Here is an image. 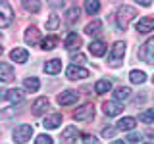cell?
Masks as SVG:
<instances>
[{
  "label": "cell",
  "mask_w": 154,
  "mask_h": 144,
  "mask_svg": "<svg viewBox=\"0 0 154 144\" xmlns=\"http://www.w3.org/2000/svg\"><path fill=\"white\" fill-rule=\"evenodd\" d=\"M100 27H102V23L98 21V19H93L91 23H87V27H85V35H98L100 33Z\"/></svg>",
  "instance_id": "cell-28"
},
{
  "label": "cell",
  "mask_w": 154,
  "mask_h": 144,
  "mask_svg": "<svg viewBox=\"0 0 154 144\" xmlns=\"http://www.w3.org/2000/svg\"><path fill=\"white\" fill-rule=\"evenodd\" d=\"M58 104L60 106H71V104H77V100H79V94H77V90H71V88H66L62 90L60 94H58Z\"/></svg>",
  "instance_id": "cell-8"
},
{
  "label": "cell",
  "mask_w": 154,
  "mask_h": 144,
  "mask_svg": "<svg viewBox=\"0 0 154 144\" xmlns=\"http://www.w3.org/2000/svg\"><path fill=\"white\" fill-rule=\"evenodd\" d=\"M87 62V58L83 56V54H79V52H77V54H73V64L75 65H81V64H85Z\"/></svg>",
  "instance_id": "cell-36"
},
{
  "label": "cell",
  "mask_w": 154,
  "mask_h": 144,
  "mask_svg": "<svg viewBox=\"0 0 154 144\" xmlns=\"http://www.w3.org/2000/svg\"><path fill=\"white\" fill-rule=\"evenodd\" d=\"M58 46V37H46V38H42V42H41V48L45 52H48V50H54V48Z\"/></svg>",
  "instance_id": "cell-29"
},
{
  "label": "cell",
  "mask_w": 154,
  "mask_h": 144,
  "mask_svg": "<svg viewBox=\"0 0 154 144\" xmlns=\"http://www.w3.org/2000/svg\"><path fill=\"white\" fill-rule=\"evenodd\" d=\"M112 144H125V142H123V140H114Z\"/></svg>",
  "instance_id": "cell-40"
},
{
  "label": "cell",
  "mask_w": 154,
  "mask_h": 144,
  "mask_svg": "<svg viewBox=\"0 0 154 144\" xmlns=\"http://www.w3.org/2000/svg\"><path fill=\"white\" fill-rule=\"evenodd\" d=\"M66 77L69 81H83L89 77V69H85L83 65H75V64H71L69 67L66 69Z\"/></svg>",
  "instance_id": "cell-6"
},
{
  "label": "cell",
  "mask_w": 154,
  "mask_h": 144,
  "mask_svg": "<svg viewBox=\"0 0 154 144\" xmlns=\"http://www.w3.org/2000/svg\"><path fill=\"white\" fill-rule=\"evenodd\" d=\"M94 117V106L93 104H83L73 112V119L77 121H91Z\"/></svg>",
  "instance_id": "cell-7"
},
{
  "label": "cell",
  "mask_w": 154,
  "mask_h": 144,
  "mask_svg": "<svg viewBox=\"0 0 154 144\" xmlns=\"http://www.w3.org/2000/svg\"><path fill=\"white\" fill-rule=\"evenodd\" d=\"M62 115L60 113H52V115H48V117L42 121V125H45V129L46 131H50V129H56V127H60L62 125Z\"/></svg>",
  "instance_id": "cell-20"
},
{
  "label": "cell",
  "mask_w": 154,
  "mask_h": 144,
  "mask_svg": "<svg viewBox=\"0 0 154 144\" xmlns=\"http://www.w3.org/2000/svg\"><path fill=\"white\" fill-rule=\"evenodd\" d=\"M79 12H81V10L77 8V6L69 8V10H67V12H66V21L69 23V25H75V23L79 21Z\"/></svg>",
  "instance_id": "cell-26"
},
{
  "label": "cell",
  "mask_w": 154,
  "mask_h": 144,
  "mask_svg": "<svg viewBox=\"0 0 154 144\" xmlns=\"http://www.w3.org/2000/svg\"><path fill=\"white\" fill-rule=\"evenodd\" d=\"M152 2H146V0H143V2H139V6H150Z\"/></svg>",
  "instance_id": "cell-39"
},
{
  "label": "cell",
  "mask_w": 154,
  "mask_h": 144,
  "mask_svg": "<svg viewBox=\"0 0 154 144\" xmlns=\"http://www.w3.org/2000/svg\"><path fill=\"white\" fill-rule=\"evenodd\" d=\"M141 138H143V134H141V133H131V134H127V142H129V144L139 142Z\"/></svg>",
  "instance_id": "cell-34"
},
{
  "label": "cell",
  "mask_w": 154,
  "mask_h": 144,
  "mask_svg": "<svg viewBox=\"0 0 154 144\" xmlns=\"http://www.w3.org/2000/svg\"><path fill=\"white\" fill-rule=\"evenodd\" d=\"M0 98H2V102L19 104V102L25 100V90H21V88H8V90H4V92H2Z\"/></svg>",
  "instance_id": "cell-5"
},
{
  "label": "cell",
  "mask_w": 154,
  "mask_h": 144,
  "mask_svg": "<svg viewBox=\"0 0 154 144\" xmlns=\"http://www.w3.org/2000/svg\"><path fill=\"white\" fill-rule=\"evenodd\" d=\"M14 21V12L8 2H0V27H8Z\"/></svg>",
  "instance_id": "cell-10"
},
{
  "label": "cell",
  "mask_w": 154,
  "mask_h": 144,
  "mask_svg": "<svg viewBox=\"0 0 154 144\" xmlns=\"http://www.w3.org/2000/svg\"><path fill=\"white\" fill-rule=\"evenodd\" d=\"M102 112L108 115V117H116L123 112V104H119L118 100H110V102H104L102 104Z\"/></svg>",
  "instance_id": "cell-11"
},
{
  "label": "cell",
  "mask_w": 154,
  "mask_h": 144,
  "mask_svg": "<svg viewBox=\"0 0 154 144\" xmlns=\"http://www.w3.org/2000/svg\"><path fill=\"white\" fill-rule=\"evenodd\" d=\"M131 96V88L129 86H118V88H114V100H125Z\"/></svg>",
  "instance_id": "cell-27"
},
{
  "label": "cell",
  "mask_w": 154,
  "mask_h": 144,
  "mask_svg": "<svg viewBox=\"0 0 154 144\" xmlns=\"http://www.w3.org/2000/svg\"><path fill=\"white\" fill-rule=\"evenodd\" d=\"M35 144H52V138L48 136V134H38Z\"/></svg>",
  "instance_id": "cell-33"
},
{
  "label": "cell",
  "mask_w": 154,
  "mask_h": 144,
  "mask_svg": "<svg viewBox=\"0 0 154 144\" xmlns=\"http://www.w3.org/2000/svg\"><path fill=\"white\" fill-rule=\"evenodd\" d=\"M52 8H64V2H50Z\"/></svg>",
  "instance_id": "cell-38"
},
{
  "label": "cell",
  "mask_w": 154,
  "mask_h": 144,
  "mask_svg": "<svg viewBox=\"0 0 154 144\" xmlns=\"http://www.w3.org/2000/svg\"><path fill=\"white\" fill-rule=\"evenodd\" d=\"M10 58H12V62H16V64H25L29 60V52L25 48H14V50L10 52Z\"/></svg>",
  "instance_id": "cell-17"
},
{
  "label": "cell",
  "mask_w": 154,
  "mask_h": 144,
  "mask_svg": "<svg viewBox=\"0 0 154 144\" xmlns=\"http://www.w3.org/2000/svg\"><path fill=\"white\" fill-rule=\"evenodd\" d=\"M23 38H25V42L29 46H41L42 38H41V31H38V27H27L25 29V35H23Z\"/></svg>",
  "instance_id": "cell-9"
},
{
  "label": "cell",
  "mask_w": 154,
  "mask_h": 144,
  "mask_svg": "<svg viewBox=\"0 0 154 144\" xmlns=\"http://www.w3.org/2000/svg\"><path fill=\"white\" fill-rule=\"evenodd\" d=\"M146 144H154V142H146Z\"/></svg>",
  "instance_id": "cell-41"
},
{
  "label": "cell",
  "mask_w": 154,
  "mask_h": 144,
  "mask_svg": "<svg viewBox=\"0 0 154 144\" xmlns=\"http://www.w3.org/2000/svg\"><path fill=\"white\" fill-rule=\"evenodd\" d=\"M139 119L144 123V125H150V123H154V108H150V110H146V112H143L141 115H139Z\"/></svg>",
  "instance_id": "cell-30"
},
{
  "label": "cell",
  "mask_w": 154,
  "mask_h": 144,
  "mask_svg": "<svg viewBox=\"0 0 154 144\" xmlns=\"http://www.w3.org/2000/svg\"><path fill=\"white\" fill-rule=\"evenodd\" d=\"M64 46H66V50H69V52H71V50H79V48H81V37L77 35V33H71V35H67Z\"/></svg>",
  "instance_id": "cell-14"
},
{
  "label": "cell",
  "mask_w": 154,
  "mask_h": 144,
  "mask_svg": "<svg viewBox=\"0 0 154 144\" xmlns=\"http://www.w3.org/2000/svg\"><path fill=\"white\" fill-rule=\"evenodd\" d=\"M31 134H33V127H31V125H19V127L14 129L12 138H14L16 144H25L29 138H31Z\"/></svg>",
  "instance_id": "cell-3"
},
{
  "label": "cell",
  "mask_w": 154,
  "mask_h": 144,
  "mask_svg": "<svg viewBox=\"0 0 154 144\" xmlns=\"http://www.w3.org/2000/svg\"><path fill=\"white\" fill-rule=\"evenodd\" d=\"M139 58H141L143 62H146V64L154 65V37L148 38V40L139 48Z\"/></svg>",
  "instance_id": "cell-4"
},
{
  "label": "cell",
  "mask_w": 154,
  "mask_h": 144,
  "mask_svg": "<svg viewBox=\"0 0 154 144\" xmlns=\"http://www.w3.org/2000/svg\"><path fill=\"white\" fill-rule=\"evenodd\" d=\"M48 108H50V102H48V98H46V96H41V98H37L35 102H33L31 112H33V115H42Z\"/></svg>",
  "instance_id": "cell-12"
},
{
  "label": "cell",
  "mask_w": 154,
  "mask_h": 144,
  "mask_svg": "<svg viewBox=\"0 0 154 144\" xmlns=\"http://www.w3.org/2000/svg\"><path fill=\"white\" fill-rule=\"evenodd\" d=\"M58 27H60V17H58L56 14H52V16L48 17V21H46V29L48 31H56Z\"/></svg>",
  "instance_id": "cell-31"
},
{
  "label": "cell",
  "mask_w": 154,
  "mask_h": 144,
  "mask_svg": "<svg viewBox=\"0 0 154 144\" xmlns=\"http://www.w3.org/2000/svg\"><path fill=\"white\" fill-rule=\"evenodd\" d=\"M89 50H91V54H93V56L102 58L104 52H106V42L100 40V38H96V40H93V42L89 44Z\"/></svg>",
  "instance_id": "cell-16"
},
{
  "label": "cell",
  "mask_w": 154,
  "mask_h": 144,
  "mask_svg": "<svg viewBox=\"0 0 154 144\" xmlns=\"http://www.w3.org/2000/svg\"><path fill=\"white\" fill-rule=\"evenodd\" d=\"M14 79V69L8 64H0V81L2 83H10Z\"/></svg>",
  "instance_id": "cell-22"
},
{
  "label": "cell",
  "mask_w": 154,
  "mask_h": 144,
  "mask_svg": "<svg viewBox=\"0 0 154 144\" xmlns=\"http://www.w3.org/2000/svg\"><path fill=\"white\" fill-rule=\"evenodd\" d=\"M96 144H98V142H96Z\"/></svg>",
  "instance_id": "cell-43"
},
{
  "label": "cell",
  "mask_w": 154,
  "mask_h": 144,
  "mask_svg": "<svg viewBox=\"0 0 154 144\" xmlns=\"http://www.w3.org/2000/svg\"><path fill=\"white\" fill-rule=\"evenodd\" d=\"M137 127V119L131 117V115H125L118 121V129L119 131H133V129Z\"/></svg>",
  "instance_id": "cell-19"
},
{
  "label": "cell",
  "mask_w": 154,
  "mask_h": 144,
  "mask_svg": "<svg viewBox=\"0 0 154 144\" xmlns=\"http://www.w3.org/2000/svg\"><path fill=\"white\" fill-rule=\"evenodd\" d=\"M23 88H25L27 92H37V90L41 88V81H38L37 77H27V79L23 81Z\"/></svg>",
  "instance_id": "cell-21"
},
{
  "label": "cell",
  "mask_w": 154,
  "mask_h": 144,
  "mask_svg": "<svg viewBox=\"0 0 154 144\" xmlns=\"http://www.w3.org/2000/svg\"><path fill=\"white\" fill-rule=\"evenodd\" d=\"M79 131H77V127L75 125H69V127H66L64 129V133H62V138H64L66 142H77V138H79Z\"/></svg>",
  "instance_id": "cell-18"
},
{
  "label": "cell",
  "mask_w": 154,
  "mask_h": 144,
  "mask_svg": "<svg viewBox=\"0 0 154 144\" xmlns=\"http://www.w3.org/2000/svg\"><path fill=\"white\" fill-rule=\"evenodd\" d=\"M152 83H154V77H152Z\"/></svg>",
  "instance_id": "cell-42"
},
{
  "label": "cell",
  "mask_w": 154,
  "mask_h": 144,
  "mask_svg": "<svg viewBox=\"0 0 154 144\" xmlns=\"http://www.w3.org/2000/svg\"><path fill=\"white\" fill-rule=\"evenodd\" d=\"M21 6L27 10V12H33V14H37L38 10H41V2H29V0H23L21 2Z\"/></svg>",
  "instance_id": "cell-32"
},
{
  "label": "cell",
  "mask_w": 154,
  "mask_h": 144,
  "mask_svg": "<svg viewBox=\"0 0 154 144\" xmlns=\"http://www.w3.org/2000/svg\"><path fill=\"white\" fill-rule=\"evenodd\" d=\"M137 16V10L133 6H129V4H122V6L118 8V12H116V23H118V29H125L131 23V19H135Z\"/></svg>",
  "instance_id": "cell-1"
},
{
  "label": "cell",
  "mask_w": 154,
  "mask_h": 144,
  "mask_svg": "<svg viewBox=\"0 0 154 144\" xmlns=\"http://www.w3.org/2000/svg\"><path fill=\"white\" fill-rule=\"evenodd\" d=\"M108 90H112V83L108 79H100L94 83V92L96 94H106Z\"/></svg>",
  "instance_id": "cell-23"
},
{
  "label": "cell",
  "mask_w": 154,
  "mask_h": 144,
  "mask_svg": "<svg viewBox=\"0 0 154 144\" xmlns=\"http://www.w3.org/2000/svg\"><path fill=\"white\" fill-rule=\"evenodd\" d=\"M83 6H85V12L89 14V16H96V14L100 12V2L98 0H87Z\"/></svg>",
  "instance_id": "cell-25"
},
{
  "label": "cell",
  "mask_w": 154,
  "mask_h": 144,
  "mask_svg": "<svg viewBox=\"0 0 154 144\" xmlns=\"http://www.w3.org/2000/svg\"><path fill=\"white\" fill-rule=\"evenodd\" d=\"M60 71H62V60H58V58H52L45 64V73L48 75H58Z\"/></svg>",
  "instance_id": "cell-15"
},
{
  "label": "cell",
  "mask_w": 154,
  "mask_h": 144,
  "mask_svg": "<svg viewBox=\"0 0 154 144\" xmlns=\"http://www.w3.org/2000/svg\"><path fill=\"white\" fill-rule=\"evenodd\" d=\"M83 140H85V144H96V138H94V136H91V134H85Z\"/></svg>",
  "instance_id": "cell-37"
},
{
  "label": "cell",
  "mask_w": 154,
  "mask_h": 144,
  "mask_svg": "<svg viewBox=\"0 0 154 144\" xmlns=\"http://www.w3.org/2000/svg\"><path fill=\"white\" fill-rule=\"evenodd\" d=\"M114 134H116V129H114V127H104V129H102V136H104V138H112Z\"/></svg>",
  "instance_id": "cell-35"
},
{
  "label": "cell",
  "mask_w": 154,
  "mask_h": 144,
  "mask_svg": "<svg viewBox=\"0 0 154 144\" xmlns=\"http://www.w3.org/2000/svg\"><path fill=\"white\" fill-rule=\"evenodd\" d=\"M129 79H131L133 85H143L144 81H146V73L141 69H133L131 73H129Z\"/></svg>",
  "instance_id": "cell-24"
},
{
  "label": "cell",
  "mask_w": 154,
  "mask_h": 144,
  "mask_svg": "<svg viewBox=\"0 0 154 144\" xmlns=\"http://www.w3.org/2000/svg\"><path fill=\"white\" fill-rule=\"evenodd\" d=\"M125 42L123 40H116L114 42V46H112V50H110V54H108V65L110 67H119L123 64V56H125Z\"/></svg>",
  "instance_id": "cell-2"
},
{
  "label": "cell",
  "mask_w": 154,
  "mask_h": 144,
  "mask_svg": "<svg viewBox=\"0 0 154 144\" xmlns=\"http://www.w3.org/2000/svg\"><path fill=\"white\" fill-rule=\"evenodd\" d=\"M139 33H143V35H146V33H150L154 29V17H141L137 21V25H135Z\"/></svg>",
  "instance_id": "cell-13"
}]
</instances>
